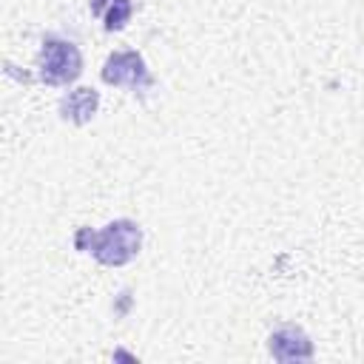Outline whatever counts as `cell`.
Listing matches in <instances>:
<instances>
[{"label": "cell", "mask_w": 364, "mask_h": 364, "mask_svg": "<svg viewBox=\"0 0 364 364\" xmlns=\"http://www.w3.org/2000/svg\"><path fill=\"white\" fill-rule=\"evenodd\" d=\"M102 82L105 85H117V88H131V91H142L148 88L154 80H151V71L142 60L139 51L128 48V51H114L108 54V60L102 63V71H100Z\"/></svg>", "instance_id": "obj_3"}, {"label": "cell", "mask_w": 364, "mask_h": 364, "mask_svg": "<svg viewBox=\"0 0 364 364\" xmlns=\"http://www.w3.org/2000/svg\"><path fill=\"white\" fill-rule=\"evenodd\" d=\"M74 245L85 253H91L100 264L122 267L131 259H136L142 247V228L134 219H114L100 230L82 228L74 239Z\"/></svg>", "instance_id": "obj_1"}, {"label": "cell", "mask_w": 364, "mask_h": 364, "mask_svg": "<svg viewBox=\"0 0 364 364\" xmlns=\"http://www.w3.org/2000/svg\"><path fill=\"white\" fill-rule=\"evenodd\" d=\"M82 74V54L80 48L57 34H48L37 54V77L46 85H71Z\"/></svg>", "instance_id": "obj_2"}, {"label": "cell", "mask_w": 364, "mask_h": 364, "mask_svg": "<svg viewBox=\"0 0 364 364\" xmlns=\"http://www.w3.org/2000/svg\"><path fill=\"white\" fill-rule=\"evenodd\" d=\"M97 108H100V94L94 88L80 85V88H71L68 94H63V100H60V119H65L71 125H85V122L94 119Z\"/></svg>", "instance_id": "obj_5"}, {"label": "cell", "mask_w": 364, "mask_h": 364, "mask_svg": "<svg viewBox=\"0 0 364 364\" xmlns=\"http://www.w3.org/2000/svg\"><path fill=\"white\" fill-rule=\"evenodd\" d=\"M91 11L97 17H102L105 31H119L131 20L134 6H131V0H91Z\"/></svg>", "instance_id": "obj_6"}, {"label": "cell", "mask_w": 364, "mask_h": 364, "mask_svg": "<svg viewBox=\"0 0 364 364\" xmlns=\"http://www.w3.org/2000/svg\"><path fill=\"white\" fill-rule=\"evenodd\" d=\"M267 350L276 361H310L313 358V341L296 324L276 327L267 336Z\"/></svg>", "instance_id": "obj_4"}]
</instances>
